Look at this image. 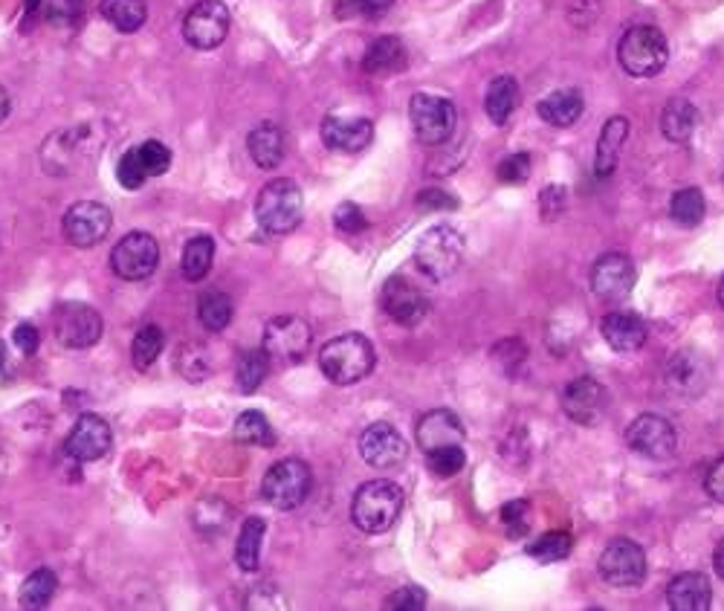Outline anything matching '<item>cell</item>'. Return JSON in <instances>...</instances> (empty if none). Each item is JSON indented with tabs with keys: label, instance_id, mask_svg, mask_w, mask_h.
Returning a JSON list of instances; mask_svg holds the SVG:
<instances>
[{
	"label": "cell",
	"instance_id": "6da1fadb",
	"mask_svg": "<svg viewBox=\"0 0 724 611\" xmlns=\"http://www.w3.org/2000/svg\"><path fill=\"white\" fill-rule=\"evenodd\" d=\"M377 354L368 336L343 334L322 345L319 368L334 386H354L374 371Z\"/></svg>",
	"mask_w": 724,
	"mask_h": 611
},
{
	"label": "cell",
	"instance_id": "7a4b0ae2",
	"mask_svg": "<svg viewBox=\"0 0 724 611\" xmlns=\"http://www.w3.org/2000/svg\"><path fill=\"white\" fill-rule=\"evenodd\" d=\"M302 212H305V197L296 180L290 177L269 180L255 201V221L269 235H287L296 230L302 224Z\"/></svg>",
	"mask_w": 724,
	"mask_h": 611
},
{
	"label": "cell",
	"instance_id": "3957f363",
	"mask_svg": "<svg viewBox=\"0 0 724 611\" xmlns=\"http://www.w3.org/2000/svg\"><path fill=\"white\" fill-rule=\"evenodd\" d=\"M404 510V490L395 481L377 478L357 490L351 505V519L363 533H386L400 519Z\"/></svg>",
	"mask_w": 724,
	"mask_h": 611
},
{
	"label": "cell",
	"instance_id": "277c9868",
	"mask_svg": "<svg viewBox=\"0 0 724 611\" xmlns=\"http://www.w3.org/2000/svg\"><path fill=\"white\" fill-rule=\"evenodd\" d=\"M618 61L620 68L635 79L657 75L670 61V44H666L664 32L657 27H646V23L626 30L618 44Z\"/></svg>",
	"mask_w": 724,
	"mask_h": 611
},
{
	"label": "cell",
	"instance_id": "5b68a950",
	"mask_svg": "<svg viewBox=\"0 0 724 611\" xmlns=\"http://www.w3.org/2000/svg\"><path fill=\"white\" fill-rule=\"evenodd\" d=\"M463 250H467V241L461 232L456 226L441 224L424 232V238L418 241V250H415V262L426 276L443 282L461 267Z\"/></svg>",
	"mask_w": 724,
	"mask_h": 611
},
{
	"label": "cell",
	"instance_id": "8992f818",
	"mask_svg": "<svg viewBox=\"0 0 724 611\" xmlns=\"http://www.w3.org/2000/svg\"><path fill=\"white\" fill-rule=\"evenodd\" d=\"M314 487V472L302 458H284L273 464L262 481V496L269 507L276 510H296L305 505Z\"/></svg>",
	"mask_w": 724,
	"mask_h": 611
},
{
	"label": "cell",
	"instance_id": "52a82bcc",
	"mask_svg": "<svg viewBox=\"0 0 724 611\" xmlns=\"http://www.w3.org/2000/svg\"><path fill=\"white\" fill-rule=\"evenodd\" d=\"M409 120L424 145H443L449 136L456 134L458 113L456 105L443 96L432 93H415L409 102Z\"/></svg>",
	"mask_w": 724,
	"mask_h": 611
},
{
	"label": "cell",
	"instance_id": "ba28073f",
	"mask_svg": "<svg viewBox=\"0 0 724 611\" xmlns=\"http://www.w3.org/2000/svg\"><path fill=\"white\" fill-rule=\"evenodd\" d=\"M160 267V244L149 232H128L120 244L113 246L111 269L122 282H145Z\"/></svg>",
	"mask_w": 724,
	"mask_h": 611
},
{
	"label": "cell",
	"instance_id": "9c48e42d",
	"mask_svg": "<svg viewBox=\"0 0 724 611\" xmlns=\"http://www.w3.org/2000/svg\"><path fill=\"white\" fill-rule=\"evenodd\" d=\"M232 27V16L226 3L221 0H197L195 7L188 9L186 21H183V38L195 50H215L226 41Z\"/></svg>",
	"mask_w": 724,
	"mask_h": 611
},
{
	"label": "cell",
	"instance_id": "30bf717a",
	"mask_svg": "<svg viewBox=\"0 0 724 611\" xmlns=\"http://www.w3.org/2000/svg\"><path fill=\"white\" fill-rule=\"evenodd\" d=\"M600 577L614 589L641 585L646 577V553L632 539H612L600 553Z\"/></svg>",
	"mask_w": 724,
	"mask_h": 611
},
{
	"label": "cell",
	"instance_id": "8fae6325",
	"mask_svg": "<svg viewBox=\"0 0 724 611\" xmlns=\"http://www.w3.org/2000/svg\"><path fill=\"white\" fill-rule=\"evenodd\" d=\"M626 447L643 458H650V461H666L679 449V435H675V426L670 420L646 411L629 424Z\"/></svg>",
	"mask_w": 724,
	"mask_h": 611
},
{
	"label": "cell",
	"instance_id": "7c38bea8",
	"mask_svg": "<svg viewBox=\"0 0 724 611\" xmlns=\"http://www.w3.org/2000/svg\"><path fill=\"white\" fill-rule=\"evenodd\" d=\"M55 339L70 350L93 348L102 339V316L84 302H64L55 310Z\"/></svg>",
	"mask_w": 724,
	"mask_h": 611
},
{
	"label": "cell",
	"instance_id": "4fadbf2b",
	"mask_svg": "<svg viewBox=\"0 0 724 611\" xmlns=\"http://www.w3.org/2000/svg\"><path fill=\"white\" fill-rule=\"evenodd\" d=\"M113 226V215L105 203L79 201L61 217V232L73 246H96L108 238Z\"/></svg>",
	"mask_w": 724,
	"mask_h": 611
},
{
	"label": "cell",
	"instance_id": "5bb4252c",
	"mask_svg": "<svg viewBox=\"0 0 724 611\" xmlns=\"http://www.w3.org/2000/svg\"><path fill=\"white\" fill-rule=\"evenodd\" d=\"M314 330L299 316H276L267 322L264 328V343L262 348L267 350L269 359L278 363H299L310 348Z\"/></svg>",
	"mask_w": 724,
	"mask_h": 611
},
{
	"label": "cell",
	"instance_id": "9a60e30c",
	"mask_svg": "<svg viewBox=\"0 0 724 611\" xmlns=\"http://www.w3.org/2000/svg\"><path fill=\"white\" fill-rule=\"evenodd\" d=\"M359 455L363 461L374 470H395L406 461L409 447H406L404 435L397 432L391 424H371L366 432L359 435Z\"/></svg>",
	"mask_w": 724,
	"mask_h": 611
},
{
	"label": "cell",
	"instance_id": "2e32d148",
	"mask_svg": "<svg viewBox=\"0 0 724 611\" xmlns=\"http://www.w3.org/2000/svg\"><path fill=\"white\" fill-rule=\"evenodd\" d=\"M635 287V264L626 253L600 255L591 267V291L605 302H623Z\"/></svg>",
	"mask_w": 724,
	"mask_h": 611
},
{
	"label": "cell",
	"instance_id": "e0dca14e",
	"mask_svg": "<svg viewBox=\"0 0 724 611\" xmlns=\"http://www.w3.org/2000/svg\"><path fill=\"white\" fill-rule=\"evenodd\" d=\"M111 424H108L105 418H99V415H82V418L75 420L73 429H70L64 452H68V458H73V461L90 464L105 458V455L111 452Z\"/></svg>",
	"mask_w": 724,
	"mask_h": 611
},
{
	"label": "cell",
	"instance_id": "ac0fdd59",
	"mask_svg": "<svg viewBox=\"0 0 724 611\" xmlns=\"http://www.w3.org/2000/svg\"><path fill=\"white\" fill-rule=\"evenodd\" d=\"M383 310L404 328H415L429 314V298L415 287L411 282H406L404 276H391L389 282L383 284Z\"/></svg>",
	"mask_w": 724,
	"mask_h": 611
},
{
	"label": "cell",
	"instance_id": "d6986e66",
	"mask_svg": "<svg viewBox=\"0 0 724 611\" xmlns=\"http://www.w3.org/2000/svg\"><path fill=\"white\" fill-rule=\"evenodd\" d=\"M374 140V125L366 116H343V113H330L322 122V142L334 151H345V154H357V151L368 149Z\"/></svg>",
	"mask_w": 724,
	"mask_h": 611
},
{
	"label": "cell",
	"instance_id": "ffe728a7",
	"mask_svg": "<svg viewBox=\"0 0 724 611\" xmlns=\"http://www.w3.org/2000/svg\"><path fill=\"white\" fill-rule=\"evenodd\" d=\"M463 438H467V429H463L456 411L449 409L426 411L424 418L418 420V429H415V440H418V447L424 452H435V449L443 447H461Z\"/></svg>",
	"mask_w": 724,
	"mask_h": 611
},
{
	"label": "cell",
	"instance_id": "44dd1931",
	"mask_svg": "<svg viewBox=\"0 0 724 611\" xmlns=\"http://www.w3.org/2000/svg\"><path fill=\"white\" fill-rule=\"evenodd\" d=\"M562 409L574 424L594 426L605 409V388L594 377H577L562 391Z\"/></svg>",
	"mask_w": 724,
	"mask_h": 611
},
{
	"label": "cell",
	"instance_id": "7402d4cb",
	"mask_svg": "<svg viewBox=\"0 0 724 611\" xmlns=\"http://www.w3.org/2000/svg\"><path fill=\"white\" fill-rule=\"evenodd\" d=\"M666 603L675 611H707L713 603V585L698 571L679 574L666 589Z\"/></svg>",
	"mask_w": 724,
	"mask_h": 611
},
{
	"label": "cell",
	"instance_id": "603a6c76",
	"mask_svg": "<svg viewBox=\"0 0 724 611\" xmlns=\"http://www.w3.org/2000/svg\"><path fill=\"white\" fill-rule=\"evenodd\" d=\"M247 149L249 157L258 169L264 172H273L276 165H282L284 151H287V142H284V131L276 125V122H262L255 125L247 136Z\"/></svg>",
	"mask_w": 724,
	"mask_h": 611
},
{
	"label": "cell",
	"instance_id": "cb8c5ba5",
	"mask_svg": "<svg viewBox=\"0 0 724 611\" xmlns=\"http://www.w3.org/2000/svg\"><path fill=\"white\" fill-rule=\"evenodd\" d=\"M603 339L609 345H612L618 354H629V350H638L646 345V325H643L641 316L635 314H623V310H618V314H609L603 316Z\"/></svg>",
	"mask_w": 724,
	"mask_h": 611
},
{
	"label": "cell",
	"instance_id": "d4e9b609",
	"mask_svg": "<svg viewBox=\"0 0 724 611\" xmlns=\"http://www.w3.org/2000/svg\"><path fill=\"white\" fill-rule=\"evenodd\" d=\"M585 111V99L577 88H562L548 93L542 102L537 105V113L542 116V122L553 128H571Z\"/></svg>",
	"mask_w": 724,
	"mask_h": 611
},
{
	"label": "cell",
	"instance_id": "484cf974",
	"mask_svg": "<svg viewBox=\"0 0 724 611\" xmlns=\"http://www.w3.org/2000/svg\"><path fill=\"white\" fill-rule=\"evenodd\" d=\"M626 136H629L626 116H612V120L603 125L598 140V160H594V174H598L600 180L612 177L614 174L620 151H623V145H626Z\"/></svg>",
	"mask_w": 724,
	"mask_h": 611
},
{
	"label": "cell",
	"instance_id": "4316f807",
	"mask_svg": "<svg viewBox=\"0 0 724 611\" xmlns=\"http://www.w3.org/2000/svg\"><path fill=\"white\" fill-rule=\"evenodd\" d=\"M698 128V111L690 99H670L661 111V134L670 142H687Z\"/></svg>",
	"mask_w": 724,
	"mask_h": 611
},
{
	"label": "cell",
	"instance_id": "83f0119b",
	"mask_svg": "<svg viewBox=\"0 0 724 611\" xmlns=\"http://www.w3.org/2000/svg\"><path fill=\"white\" fill-rule=\"evenodd\" d=\"M519 82H516L513 75H499L490 82L487 88V99H485V111L490 116L493 125H508L513 111L519 108Z\"/></svg>",
	"mask_w": 724,
	"mask_h": 611
},
{
	"label": "cell",
	"instance_id": "f1b7e54d",
	"mask_svg": "<svg viewBox=\"0 0 724 611\" xmlns=\"http://www.w3.org/2000/svg\"><path fill=\"white\" fill-rule=\"evenodd\" d=\"M406 68V47L400 38L383 35L368 47L366 59H363V70L371 75H386L397 73Z\"/></svg>",
	"mask_w": 724,
	"mask_h": 611
},
{
	"label": "cell",
	"instance_id": "f546056e",
	"mask_svg": "<svg viewBox=\"0 0 724 611\" xmlns=\"http://www.w3.org/2000/svg\"><path fill=\"white\" fill-rule=\"evenodd\" d=\"M212 264H215V241H212L210 235L188 238L186 246H183V258H180V273H183V278L192 284L203 282V278L212 273Z\"/></svg>",
	"mask_w": 724,
	"mask_h": 611
},
{
	"label": "cell",
	"instance_id": "4dcf8cb0",
	"mask_svg": "<svg viewBox=\"0 0 724 611\" xmlns=\"http://www.w3.org/2000/svg\"><path fill=\"white\" fill-rule=\"evenodd\" d=\"M264 533H267V522H264L262 516H249L244 528L238 533V542H235V562H238L241 571H258L262 566V544H264Z\"/></svg>",
	"mask_w": 724,
	"mask_h": 611
},
{
	"label": "cell",
	"instance_id": "1f68e13d",
	"mask_svg": "<svg viewBox=\"0 0 724 611\" xmlns=\"http://www.w3.org/2000/svg\"><path fill=\"white\" fill-rule=\"evenodd\" d=\"M666 383H670L672 391L695 397L707 386V371H704L702 363L693 354H679V357H672L670 368H666Z\"/></svg>",
	"mask_w": 724,
	"mask_h": 611
},
{
	"label": "cell",
	"instance_id": "d6a6232c",
	"mask_svg": "<svg viewBox=\"0 0 724 611\" xmlns=\"http://www.w3.org/2000/svg\"><path fill=\"white\" fill-rule=\"evenodd\" d=\"M102 18L111 23L113 30L131 32L142 30L145 21H149V7H145V0H102V7H99Z\"/></svg>",
	"mask_w": 724,
	"mask_h": 611
},
{
	"label": "cell",
	"instance_id": "836d02e7",
	"mask_svg": "<svg viewBox=\"0 0 724 611\" xmlns=\"http://www.w3.org/2000/svg\"><path fill=\"white\" fill-rule=\"evenodd\" d=\"M55 591H59V577H55L50 568H38V571H32V574L23 580L21 597H18V600H21V609L41 611L50 605Z\"/></svg>",
	"mask_w": 724,
	"mask_h": 611
},
{
	"label": "cell",
	"instance_id": "e575fe53",
	"mask_svg": "<svg viewBox=\"0 0 724 611\" xmlns=\"http://www.w3.org/2000/svg\"><path fill=\"white\" fill-rule=\"evenodd\" d=\"M235 316V307H232V298L221 291L203 293L201 302H197V319L206 330L212 334H221Z\"/></svg>",
	"mask_w": 724,
	"mask_h": 611
},
{
	"label": "cell",
	"instance_id": "d590c367",
	"mask_svg": "<svg viewBox=\"0 0 724 611\" xmlns=\"http://www.w3.org/2000/svg\"><path fill=\"white\" fill-rule=\"evenodd\" d=\"M163 348H165V334L160 325H145L142 330H136L134 343H131V359H134L136 371H149V368L160 359Z\"/></svg>",
	"mask_w": 724,
	"mask_h": 611
},
{
	"label": "cell",
	"instance_id": "8d00e7d4",
	"mask_svg": "<svg viewBox=\"0 0 724 611\" xmlns=\"http://www.w3.org/2000/svg\"><path fill=\"white\" fill-rule=\"evenodd\" d=\"M235 440L238 444H249V447H273L276 444V432L269 420L264 418V411H244L238 420H235Z\"/></svg>",
	"mask_w": 724,
	"mask_h": 611
},
{
	"label": "cell",
	"instance_id": "74e56055",
	"mask_svg": "<svg viewBox=\"0 0 724 611\" xmlns=\"http://www.w3.org/2000/svg\"><path fill=\"white\" fill-rule=\"evenodd\" d=\"M704 206H707V203H704L702 189L687 186L672 194L670 215L672 221L681 226H698L704 221Z\"/></svg>",
	"mask_w": 724,
	"mask_h": 611
},
{
	"label": "cell",
	"instance_id": "f35d334b",
	"mask_svg": "<svg viewBox=\"0 0 724 611\" xmlns=\"http://www.w3.org/2000/svg\"><path fill=\"white\" fill-rule=\"evenodd\" d=\"M269 371V354L264 348L247 350L244 357L238 359V371H235V380H238V388L244 395H253L258 391L264 380H267Z\"/></svg>",
	"mask_w": 724,
	"mask_h": 611
},
{
	"label": "cell",
	"instance_id": "ab89813d",
	"mask_svg": "<svg viewBox=\"0 0 724 611\" xmlns=\"http://www.w3.org/2000/svg\"><path fill=\"white\" fill-rule=\"evenodd\" d=\"M571 533H565V530H548V533H542V537L537 539V542L530 544L528 553L537 562H562V559L571 553Z\"/></svg>",
	"mask_w": 724,
	"mask_h": 611
},
{
	"label": "cell",
	"instance_id": "60d3db41",
	"mask_svg": "<svg viewBox=\"0 0 724 611\" xmlns=\"http://www.w3.org/2000/svg\"><path fill=\"white\" fill-rule=\"evenodd\" d=\"M134 151H136V160H140L149 177H160V174L169 172V165H172V151L165 149L160 140L142 142L140 149Z\"/></svg>",
	"mask_w": 724,
	"mask_h": 611
},
{
	"label": "cell",
	"instance_id": "b9f144b4",
	"mask_svg": "<svg viewBox=\"0 0 724 611\" xmlns=\"http://www.w3.org/2000/svg\"><path fill=\"white\" fill-rule=\"evenodd\" d=\"M426 458H429V470L441 478L458 476L463 470V464H467V455H463L461 447L435 449V452H426Z\"/></svg>",
	"mask_w": 724,
	"mask_h": 611
},
{
	"label": "cell",
	"instance_id": "7bdbcfd3",
	"mask_svg": "<svg viewBox=\"0 0 724 611\" xmlns=\"http://www.w3.org/2000/svg\"><path fill=\"white\" fill-rule=\"evenodd\" d=\"M212 507H215V499H206L201 501L195 510V525L197 530H203V533H217V530H224L226 522L232 519V507L226 505V501L217 507V513L212 510Z\"/></svg>",
	"mask_w": 724,
	"mask_h": 611
},
{
	"label": "cell",
	"instance_id": "ee69618b",
	"mask_svg": "<svg viewBox=\"0 0 724 611\" xmlns=\"http://www.w3.org/2000/svg\"><path fill=\"white\" fill-rule=\"evenodd\" d=\"M84 16V0H47V21L53 27H75Z\"/></svg>",
	"mask_w": 724,
	"mask_h": 611
},
{
	"label": "cell",
	"instance_id": "f6af8a7d",
	"mask_svg": "<svg viewBox=\"0 0 724 611\" xmlns=\"http://www.w3.org/2000/svg\"><path fill=\"white\" fill-rule=\"evenodd\" d=\"M496 177L504 183V186H522L530 177V154H510L499 163L496 169Z\"/></svg>",
	"mask_w": 724,
	"mask_h": 611
},
{
	"label": "cell",
	"instance_id": "bcb514c9",
	"mask_svg": "<svg viewBox=\"0 0 724 611\" xmlns=\"http://www.w3.org/2000/svg\"><path fill=\"white\" fill-rule=\"evenodd\" d=\"M116 177H120V183L128 189V192H136V189H142V183L149 180V174H145L142 163L136 160L134 149L122 154L120 165H116Z\"/></svg>",
	"mask_w": 724,
	"mask_h": 611
},
{
	"label": "cell",
	"instance_id": "7dc6e473",
	"mask_svg": "<svg viewBox=\"0 0 724 611\" xmlns=\"http://www.w3.org/2000/svg\"><path fill=\"white\" fill-rule=\"evenodd\" d=\"M501 522L510 537H524L530 528V505L528 501H508L501 507Z\"/></svg>",
	"mask_w": 724,
	"mask_h": 611
},
{
	"label": "cell",
	"instance_id": "c3c4849f",
	"mask_svg": "<svg viewBox=\"0 0 724 611\" xmlns=\"http://www.w3.org/2000/svg\"><path fill=\"white\" fill-rule=\"evenodd\" d=\"M336 230L345 232V235H359V232L368 230V217L363 215L357 203H339V210L334 215Z\"/></svg>",
	"mask_w": 724,
	"mask_h": 611
},
{
	"label": "cell",
	"instance_id": "681fc988",
	"mask_svg": "<svg viewBox=\"0 0 724 611\" xmlns=\"http://www.w3.org/2000/svg\"><path fill=\"white\" fill-rule=\"evenodd\" d=\"M386 609L391 611H424L426 609V591L420 585H406V589L395 591L386 597Z\"/></svg>",
	"mask_w": 724,
	"mask_h": 611
},
{
	"label": "cell",
	"instance_id": "f907efd6",
	"mask_svg": "<svg viewBox=\"0 0 724 611\" xmlns=\"http://www.w3.org/2000/svg\"><path fill=\"white\" fill-rule=\"evenodd\" d=\"M565 189H562L560 183H551V186H545L542 194H539V215L545 217V221H557V217L565 212Z\"/></svg>",
	"mask_w": 724,
	"mask_h": 611
},
{
	"label": "cell",
	"instance_id": "816d5d0a",
	"mask_svg": "<svg viewBox=\"0 0 724 611\" xmlns=\"http://www.w3.org/2000/svg\"><path fill=\"white\" fill-rule=\"evenodd\" d=\"M418 206H420V210H429V212L456 210L458 201L449 192H443V189L432 186V189H424V192L418 194Z\"/></svg>",
	"mask_w": 724,
	"mask_h": 611
},
{
	"label": "cell",
	"instance_id": "f5cc1de1",
	"mask_svg": "<svg viewBox=\"0 0 724 611\" xmlns=\"http://www.w3.org/2000/svg\"><path fill=\"white\" fill-rule=\"evenodd\" d=\"M704 490H707L710 499L724 505V455L718 461L710 464L707 476H704Z\"/></svg>",
	"mask_w": 724,
	"mask_h": 611
},
{
	"label": "cell",
	"instance_id": "db71d44e",
	"mask_svg": "<svg viewBox=\"0 0 724 611\" xmlns=\"http://www.w3.org/2000/svg\"><path fill=\"white\" fill-rule=\"evenodd\" d=\"M12 339H16V345L21 348L23 357H32L38 350V345H41V334H38L35 325H30V322H21L16 328V334H12Z\"/></svg>",
	"mask_w": 724,
	"mask_h": 611
},
{
	"label": "cell",
	"instance_id": "11a10c76",
	"mask_svg": "<svg viewBox=\"0 0 724 611\" xmlns=\"http://www.w3.org/2000/svg\"><path fill=\"white\" fill-rule=\"evenodd\" d=\"M391 3H395V0H357L359 16H368V18H377L383 16V12H389Z\"/></svg>",
	"mask_w": 724,
	"mask_h": 611
},
{
	"label": "cell",
	"instance_id": "9f6ffc18",
	"mask_svg": "<svg viewBox=\"0 0 724 611\" xmlns=\"http://www.w3.org/2000/svg\"><path fill=\"white\" fill-rule=\"evenodd\" d=\"M41 9H44V0H27V3H23V12H27V27H30L32 18H35Z\"/></svg>",
	"mask_w": 724,
	"mask_h": 611
},
{
	"label": "cell",
	"instance_id": "6f0895ef",
	"mask_svg": "<svg viewBox=\"0 0 724 611\" xmlns=\"http://www.w3.org/2000/svg\"><path fill=\"white\" fill-rule=\"evenodd\" d=\"M9 108H12V102H9V93L3 88H0V122H7Z\"/></svg>",
	"mask_w": 724,
	"mask_h": 611
},
{
	"label": "cell",
	"instance_id": "680465c9",
	"mask_svg": "<svg viewBox=\"0 0 724 611\" xmlns=\"http://www.w3.org/2000/svg\"><path fill=\"white\" fill-rule=\"evenodd\" d=\"M713 566H716V574L724 580V542H718L716 557H713Z\"/></svg>",
	"mask_w": 724,
	"mask_h": 611
},
{
	"label": "cell",
	"instance_id": "91938a15",
	"mask_svg": "<svg viewBox=\"0 0 724 611\" xmlns=\"http://www.w3.org/2000/svg\"><path fill=\"white\" fill-rule=\"evenodd\" d=\"M718 305L724 307V276H722V282H718Z\"/></svg>",
	"mask_w": 724,
	"mask_h": 611
},
{
	"label": "cell",
	"instance_id": "94428289",
	"mask_svg": "<svg viewBox=\"0 0 724 611\" xmlns=\"http://www.w3.org/2000/svg\"><path fill=\"white\" fill-rule=\"evenodd\" d=\"M3 476H7V464H3V455H0V481H3Z\"/></svg>",
	"mask_w": 724,
	"mask_h": 611
}]
</instances>
